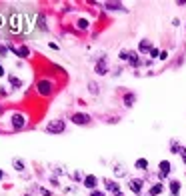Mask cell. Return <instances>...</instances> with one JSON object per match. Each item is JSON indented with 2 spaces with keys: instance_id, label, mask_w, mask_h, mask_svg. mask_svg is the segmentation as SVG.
Returning a JSON list of instances; mask_svg holds the SVG:
<instances>
[{
  "instance_id": "obj_1",
  "label": "cell",
  "mask_w": 186,
  "mask_h": 196,
  "mask_svg": "<svg viewBox=\"0 0 186 196\" xmlns=\"http://www.w3.org/2000/svg\"><path fill=\"white\" fill-rule=\"evenodd\" d=\"M36 92L40 96H50L52 92H54V84H52V80H48V78H42V80H38L36 82Z\"/></svg>"
},
{
  "instance_id": "obj_2",
  "label": "cell",
  "mask_w": 186,
  "mask_h": 196,
  "mask_svg": "<svg viewBox=\"0 0 186 196\" xmlns=\"http://www.w3.org/2000/svg\"><path fill=\"white\" fill-rule=\"evenodd\" d=\"M46 132L48 134H62L64 130H66V122L64 120H60V118H54V120H50L46 124Z\"/></svg>"
},
{
  "instance_id": "obj_3",
  "label": "cell",
  "mask_w": 186,
  "mask_h": 196,
  "mask_svg": "<svg viewBox=\"0 0 186 196\" xmlns=\"http://www.w3.org/2000/svg\"><path fill=\"white\" fill-rule=\"evenodd\" d=\"M26 122H28V118H26V114H22V112H14L12 116H10V124H12V130H22L24 126H26Z\"/></svg>"
},
{
  "instance_id": "obj_4",
  "label": "cell",
  "mask_w": 186,
  "mask_h": 196,
  "mask_svg": "<svg viewBox=\"0 0 186 196\" xmlns=\"http://www.w3.org/2000/svg\"><path fill=\"white\" fill-rule=\"evenodd\" d=\"M8 28H10V32H16V34L22 32V16L14 12L12 16H10V20H8Z\"/></svg>"
},
{
  "instance_id": "obj_5",
  "label": "cell",
  "mask_w": 186,
  "mask_h": 196,
  "mask_svg": "<svg viewBox=\"0 0 186 196\" xmlns=\"http://www.w3.org/2000/svg\"><path fill=\"white\" fill-rule=\"evenodd\" d=\"M94 72H96L98 76L108 74V58L104 56V54H102V56L96 60V64H94Z\"/></svg>"
},
{
  "instance_id": "obj_6",
  "label": "cell",
  "mask_w": 186,
  "mask_h": 196,
  "mask_svg": "<svg viewBox=\"0 0 186 196\" xmlns=\"http://www.w3.org/2000/svg\"><path fill=\"white\" fill-rule=\"evenodd\" d=\"M76 126H86V124H90V114H86V112H76V114H72V118H70Z\"/></svg>"
},
{
  "instance_id": "obj_7",
  "label": "cell",
  "mask_w": 186,
  "mask_h": 196,
  "mask_svg": "<svg viewBox=\"0 0 186 196\" xmlns=\"http://www.w3.org/2000/svg\"><path fill=\"white\" fill-rule=\"evenodd\" d=\"M172 170V164L170 160H160V164H158V178L164 180V178H168V174Z\"/></svg>"
},
{
  "instance_id": "obj_8",
  "label": "cell",
  "mask_w": 186,
  "mask_h": 196,
  "mask_svg": "<svg viewBox=\"0 0 186 196\" xmlns=\"http://www.w3.org/2000/svg\"><path fill=\"white\" fill-rule=\"evenodd\" d=\"M8 50L16 54V56H20V58H28L30 56V48L28 46H14V44H8Z\"/></svg>"
},
{
  "instance_id": "obj_9",
  "label": "cell",
  "mask_w": 186,
  "mask_h": 196,
  "mask_svg": "<svg viewBox=\"0 0 186 196\" xmlns=\"http://www.w3.org/2000/svg\"><path fill=\"white\" fill-rule=\"evenodd\" d=\"M128 188L132 190L134 194H142V188H144V180H142V178H130Z\"/></svg>"
},
{
  "instance_id": "obj_10",
  "label": "cell",
  "mask_w": 186,
  "mask_h": 196,
  "mask_svg": "<svg viewBox=\"0 0 186 196\" xmlns=\"http://www.w3.org/2000/svg\"><path fill=\"white\" fill-rule=\"evenodd\" d=\"M82 184H84V188H88L92 192V190H96V186H98V178L94 176V174H86L84 180H82Z\"/></svg>"
},
{
  "instance_id": "obj_11",
  "label": "cell",
  "mask_w": 186,
  "mask_h": 196,
  "mask_svg": "<svg viewBox=\"0 0 186 196\" xmlns=\"http://www.w3.org/2000/svg\"><path fill=\"white\" fill-rule=\"evenodd\" d=\"M128 64H130L132 68H138V66H142V58H140L138 50H130V58H128Z\"/></svg>"
},
{
  "instance_id": "obj_12",
  "label": "cell",
  "mask_w": 186,
  "mask_h": 196,
  "mask_svg": "<svg viewBox=\"0 0 186 196\" xmlns=\"http://www.w3.org/2000/svg\"><path fill=\"white\" fill-rule=\"evenodd\" d=\"M152 42L148 40V38H144V40H140V44H138V54H150L152 50Z\"/></svg>"
},
{
  "instance_id": "obj_13",
  "label": "cell",
  "mask_w": 186,
  "mask_h": 196,
  "mask_svg": "<svg viewBox=\"0 0 186 196\" xmlns=\"http://www.w3.org/2000/svg\"><path fill=\"white\" fill-rule=\"evenodd\" d=\"M104 8L112 10V12H126V8H124L120 2H104Z\"/></svg>"
},
{
  "instance_id": "obj_14",
  "label": "cell",
  "mask_w": 186,
  "mask_h": 196,
  "mask_svg": "<svg viewBox=\"0 0 186 196\" xmlns=\"http://www.w3.org/2000/svg\"><path fill=\"white\" fill-rule=\"evenodd\" d=\"M104 188L108 190V192H112V194H118L120 192L118 182H114V180H104Z\"/></svg>"
},
{
  "instance_id": "obj_15",
  "label": "cell",
  "mask_w": 186,
  "mask_h": 196,
  "mask_svg": "<svg viewBox=\"0 0 186 196\" xmlns=\"http://www.w3.org/2000/svg\"><path fill=\"white\" fill-rule=\"evenodd\" d=\"M180 188H182V184H180L178 180H170V184H168L170 196H178V194H180Z\"/></svg>"
},
{
  "instance_id": "obj_16",
  "label": "cell",
  "mask_w": 186,
  "mask_h": 196,
  "mask_svg": "<svg viewBox=\"0 0 186 196\" xmlns=\"http://www.w3.org/2000/svg\"><path fill=\"white\" fill-rule=\"evenodd\" d=\"M122 102H124V106H126V108L134 106V102H136V94H134V92H126V94H124V98H122Z\"/></svg>"
},
{
  "instance_id": "obj_17",
  "label": "cell",
  "mask_w": 186,
  "mask_h": 196,
  "mask_svg": "<svg viewBox=\"0 0 186 196\" xmlns=\"http://www.w3.org/2000/svg\"><path fill=\"white\" fill-rule=\"evenodd\" d=\"M164 192V184H152L150 186V190H148V196H158V194H162Z\"/></svg>"
},
{
  "instance_id": "obj_18",
  "label": "cell",
  "mask_w": 186,
  "mask_h": 196,
  "mask_svg": "<svg viewBox=\"0 0 186 196\" xmlns=\"http://www.w3.org/2000/svg\"><path fill=\"white\" fill-rule=\"evenodd\" d=\"M12 166H14V170H18V172L26 170V164H24L22 158H12Z\"/></svg>"
},
{
  "instance_id": "obj_19",
  "label": "cell",
  "mask_w": 186,
  "mask_h": 196,
  "mask_svg": "<svg viewBox=\"0 0 186 196\" xmlns=\"http://www.w3.org/2000/svg\"><path fill=\"white\" fill-rule=\"evenodd\" d=\"M8 82H10V86H12V88H22V80H20L18 76H14V74L8 76Z\"/></svg>"
},
{
  "instance_id": "obj_20",
  "label": "cell",
  "mask_w": 186,
  "mask_h": 196,
  "mask_svg": "<svg viewBox=\"0 0 186 196\" xmlns=\"http://www.w3.org/2000/svg\"><path fill=\"white\" fill-rule=\"evenodd\" d=\"M134 168L136 170H148V160L146 158H138L134 162Z\"/></svg>"
},
{
  "instance_id": "obj_21",
  "label": "cell",
  "mask_w": 186,
  "mask_h": 196,
  "mask_svg": "<svg viewBox=\"0 0 186 196\" xmlns=\"http://www.w3.org/2000/svg\"><path fill=\"white\" fill-rule=\"evenodd\" d=\"M88 26H90V20L88 18H78V20H76V28H78V30H86Z\"/></svg>"
},
{
  "instance_id": "obj_22",
  "label": "cell",
  "mask_w": 186,
  "mask_h": 196,
  "mask_svg": "<svg viewBox=\"0 0 186 196\" xmlns=\"http://www.w3.org/2000/svg\"><path fill=\"white\" fill-rule=\"evenodd\" d=\"M38 28H40V30H48L46 16H44V14H38Z\"/></svg>"
},
{
  "instance_id": "obj_23",
  "label": "cell",
  "mask_w": 186,
  "mask_h": 196,
  "mask_svg": "<svg viewBox=\"0 0 186 196\" xmlns=\"http://www.w3.org/2000/svg\"><path fill=\"white\" fill-rule=\"evenodd\" d=\"M114 174H116V176H126V170H124L122 164H116L114 166Z\"/></svg>"
},
{
  "instance_id": "obj_24",
  "label": "cell",
  "mask_w": 186,
  "mask_h": 196,
  "mask_svg": "<svg viewBox=\"0 0 186 196\" xmlns=\"http://www.w3.org/2000/svg\"><path fill=\"white\" fill-rule=\"evenodd\" d=\"M180 146H182V144H178L176 140H170V152H172V154H178Z\"/></svg>"
},
{
  "instance_id": "obj_25",
  "label": "cell",
  "mask_w": 186,
  "mask_h": 196,
  "mask_svg": "<svg viewBox=\"0 0 186 196\" xmlns=\"http://www.w3.org/2000/svg\"><path fill=\"white\" fill-rule=\"evenodd\" d=\"M118 58H120V60H124V62H128V58H130V50H120Z\"/></svg>"
},
{
  "instance_id": "obj_26",
  "label": "cell",
  "mask_w": 186,
  "mask_h": 196,
  "mask_svg": "<svg viewBox=\"0 0 186 196\" xmlns=\"http://www.w3.org/2000/svg\"><path fill=\"white\" fill-rule=\"evenodd\" d=\"M178 156L182 158V162L186 164V146H180V150H178Z\"/></svg>"
},
{
  "instance_id": "obj_27",
  "label": "cell",
  "mask_w": 186,
  "mask_h": 196,
  "mask_svg": "<svg viewBox=\"0 0 186 196\" xmlns=\"http://www.w3.org/2000/svg\"><path fill=\"white\" fill-rule=\"evenodd\" d=\"M88 90H90V94H98V84L90 82V84H88Z\"/></svg>"
},
{
  "instance_id": "obj_28",
  "label": "cell",
  "mask_w": 186,
  "mask_h": 196,
  "mask_svg": "<svg viewBox=\"0 0 186 196\" xmlns=\"http://www.w3.org/2000/svg\"><path fill=\"white\" fill-rule=\"evenodd\" d=\"M150 58H160V50H158V48H152L150 50Z\"/></svg>"
},
{
  "instance_id": "obj_29",
  "label": "cell",
  "mask_w": 186,
  "mask_h": 196,
  "mask_svg": "<svg viewBox=\"0 0 186 196\" xmlns=\"http://www.w3.org/2000/svg\"><path fill=\"white\" fill-rule=\"evenodd\" d=\"M6 54H8V46H4V44H0V56H6Z\"/></svg>"
},
{
  "instance_id": "obj_30",
  "label": "cell",
  "mask_w": 186,
  "mask_h": 196,
  "mask_svg": "<svg viewBox=\"0 0 186 196\" xmlns=\"http://www.w3.org/2000/svg\"><path fill=\"white\" fill-rule=\"evenodd\" d=\"M50 184H52L54 188H58V186H60V182H58V178H56V176H50Z\"/></svg>"
},
{
  "instance_id": "obj_31",
  "label": "cell",
  "mask_w": 186,
  "mask_h": 196,
  "mask_svg": "<svg viewBox=\"0 0 186 196\" xmlns=\"http://www.w3.org/2000/svg\"><path fill=\"white\" fill-rule=\"evenodd\" d=\"M88 196H106V194L102 192V190H92V192H90Z\"/></svg>"
},
{
  "instance_id": "obj_32",
  "label": "cell",
  "mask_w": 186,
  "mask_h": 196,
  "mask_svg": "<svg viewBox=\"0 0 186 196\" xmlns=\"http://www.w3.org/2000/svg\"><path fill=\"white\" fill-rule=\"evenodd\" d=\"M40 194H42V196H52V192H50L48 188H40Z\"/></svg>"
},
{
  "instance_id": "obj_33",
  "label": "cell",
  "mask_w": 186,
  "mask_h": 196,
  "mask_svg": "<svg viewBox=\"0 0 186 196\" xmlns=\"http://www.w3.org/2000/svg\"><path fill=\"white\" fill-rule=\"evenodd\" d=\"M72 176H74V180H80V178H82V172H80V170H76ZM82 180H84V178H82Z\"/></svg>"
},
{
  "instance_id": "obj_34",
  "label": "cell",
  "mask_w": 186,
  "mask_h": 196,
  "mask_svg": "<svg viewBox=\"0 0 186 196\" xmlns=\"http://www.w3.org/2000/svg\"><path fill=\"white\" fill-rule=\"evenodd\" d=\"M166 58H168V52L162 50V52H160V60H166Z\"/></svg>"
},
{
  "instance_id": "obj_35",
  "label": "cell",
  "mask_w": 186,
  "mask_h": 196,
  "mask_svg": "<svg viewBox=\"0 0 186 196\" xmlns=\"http://www.w3.org/2000/svg\"><path fill=\"white\" fill-rule=\"evenodd\" d=\"M64 170H62V168H56V170H54V176H60V174H62Z\"/></svg>"
},
{
  "instance_id": "obj_36",
  "label": "cell",
  "mask_w": 186,
  "mask_h": 196,
  "mask_svg": "<svg viewBox=\"0 0 186 196\" xmlns=\"http://www.w3.org/2000/svg\"><path fill=\"white\" fill-rule=\"evenodd\" d=\"M4 74H6V70H4V66H2V64H0V78H2Z\"/></svg>"
},
{
  "instance_id": "obj_37",
  "label": "cell",
  "mask_w": 186,
  "mask_h": 196,
  "mask_svg": "<svg viewBox=\"0 0 186 196\" xmlns=\"http://www.w3.org/2000/svg\"><path fill=\"white\" fill-rule=\"evenodd\" d=\"M2 178H4V172H2V170H0V180H2Z\"/></svg>"
},
{
  "instance_id": "obj_38",
  "label": "cell",
  "mask_w": 186,
  "mask_h": 196,
  "mask_svg": "<svg viewBox=\"0 0 186 196\" xmlns=\"http://www.w3.org/2000/svg\"><path fill=\"white\" fill-rule=\"evenodd\" d=\"M114 196H122V194H120V192H118V194H114Z\"/></svg>"
},
{
  "instance_id": "obj_39",
  "label": "cell",
  "mask_w": 186,
  "mask_h": 196,
  "mask_svg": "<svg viewBox=\"0 0 186 196\" xmlns=\"http://www.w3.org/2000/svg\"><path fill=\"white\" fill-rule=\"evenodd\" d=\"M24 196H30V194H24Z\"/></svg>"
}]
</instances>
